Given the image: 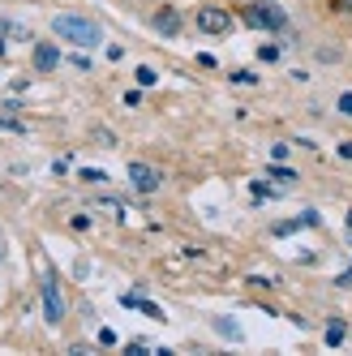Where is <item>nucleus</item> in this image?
<instances>
[{
  "label": "nucleus",
  "mask_w": 352,
  "mask_h": 356,
  "mask_svg": "<svg viewBox=\"0 0 352 356\" xmlns=\"http://www.w3.org/2000/svg\"><path fill=\"white\" fill-rule=\"evenodd\" d=\"M232 82H237V86H254V82H258V73H249V69H237V73H232Z\"/></svg>",
  "instance_id": "nucleus-15"
},
{
  "label": "nucleus",
  "mask_w": 352,
  "mask_h": 356,
  "mask_svg": "<svg viewBox=\"0 0 352 356\" xmlns=\"http://www.w3.org/2000/svg\"><path fill=\"white\" fill-rule=\"evenodd\" d=\"M339 112H344V116H352V90H344V95H339Z\"/></svg>",
  "instance_id": "nucleus-18"
},
{
  "label": "nucleus",
  "mask_w": 352,
  "mask_h": 356,
  "mask_svg": "<svg viewBox=\"0 0 352 356\" xmlns=\"http://www.w3.org/2000/svg\"><path fill=\"white\" fill-rule=\"evenodd\" d=\"M52 31H56V39L78 43V47L104 43V26H99L95 17H82V13H61V17H52Z\"/></svg>",
  "instance_id": "nucleus-1"
},
{
  "label": "nucleus",
  "mask_w": 352,
  "mask_h": 356,
  "mask_svg": "<svg viewBox=\"0 0 352 356\" xmlns=\"http://www.w3.org/2000/svg\"><path fill=\"white\" fill-rule=\"evenodd\" d=\"M348 227H352V215H348Z\"/></svg>",
  "instance_id": "nucleus-24"
},
{
  "label": "nucleus",
  "mask_w": 352,
  "mask_h": 356,
  "mask_svg": "<svg viewBox=\"0 0 352 356\" xmlns=\"http://www.w3.org/2000/svg\"><path fill=\"white\" fill-rule=\"evenodd\" d=\"M193 26L202 31V35H228L232 31V13L219 9V5H202V9L193 13Z\"/></svg>",
  "instance_id": "nucleus-3"
},
{
  "label": "nucleus",
  "mask_w": 352,
  "mask_h": 356,
  "mask_svg": "<svg viewBox=\"0 0 352 356\" xmlns=\"http://www.w3.org/2000/svg\"><path fill=\"white\" fill-rule=\"evenodd\" d=\"M258 60L275 65V60H280V47H275V43H262V47H258Z\"/></svg>",
  "instance_id": "nucleus-14"
},
{
  "label": "nucleus",
  "mask_w": 352,
  "mask_h": 356,
  "mask_svg": "<svg viewBox=\"0 0 352 356\" xmlns=\"http://www.w3.org/2000/svg\"><path fill=\"white\" fill-rule=\"evenodd\" d=\"M5 52H9V43H5V39H0V56H5Z\"/></svg>",
  "instance_id": "nucleus-23"
},
{
  "label": "nucleus",
  "mask_w": 352,
  "mask_h": 356,
  "mask_svg": "<svg viewBox=\"0 0 352 356\" xmlns=\"http://www.w3.org/2000/svg\"><path fill=\"white\" fill-rule=\"evenodd\" d=\"M61 65V47L56 43H35V69L39 73H52Z\"/></svg>",
  "instance_id": "nucleus-7"
},
{
  "label": "nucleus",
  "mask_w": 352,
  "mask_h": 356,
  "mask_svg": "<svg viewBox=\"0 0 352 356\" xmlns=\"http://www.w3.org/2000/svg\"><path fill=\"white\" fill-rule=\"evenodd\" d=\"M78 181H82V185H108V172H104V168H82Z\"/></svg>",
  "instance_id": "nucleus-12"
},
{
  "label": "nucleus",
  "mask_w": 352,
  "mask_h": 356,
  "mask_svg": "<svg viewBox=\"0 0 352 356\" xmlns=\"http://www.w3.org/2000/svg\"><path fill=\"white\" fill-rule=\"evenodd\" d=\"M129 185H134L138 193H155V189L163 185V172L150 168V163H142V159H134V163H129Z\"/></svg>",
  "instance_id": "nucleus-5"
},
{
  "label": "nucleus",
  "mask_w": 352,
  "mask_h": 356,
  "mask_svg": "<svg viewBox=\"0 0 352 356\" xmlns=\"http://www.w3.org/2000/svg\"><path fill=\"white\" fill-rule=\"evenodd\" d=\"M0 129H9V134H22V124H17V120H5V116H0Z\"/></svg>",
  "instance_id": "nucleus-21"
},
{
  "label": "nucleus",
  "mask_w": 352,
  "mask_h": 356,
  "mask_svg": "<svg viewBox=\"0 0 352 356\" xmlns=\"http://www.w3.org/2000/svg\"><path fill=\"white\" fill-rule=\"evenodd\" d=\"M215 330H219L223 339H232V343H241V339H245V330H241L232 318H215Z\"/></svg>",
  "instance_id": "nucleus-10"
},
{
  "label": "nucleus",
  "mask_w": 352,
  "mask_h": 356,
  "mask_svg": "<svg viewBox=\"0 0 352 356\" xmlns=\"http://www.w3.org/2000/svg\"><path fill=\"white\" fill-rule=\"evenodd\" d=\"M266 176H271V181H280V185H296V181H301V176H296L292 168H284V163H271Z\"/></svg>",
  "instance_id": "nucleus-11"
},
{
  "label": "nucleus",
  "mask_w": 352,
  "mask_h": 356,
  "mask_svg": "<svg viewBox=\"0 0 352 356\" xmlns=\"http://www.w3.org/2000/svg\"><path fill=\"white\" fill-rule=\"evenodd\" d=\"M125 352H129V356H146V352H150V348H146V343H142V339H134V343H129V348H125Z\"/></svg>",
  "instance_id": "nucleus-20"
},
{
  "label": "nucleus",
  "mask_w": 352,
  "mask_h": 356,
  "mask_svg": "<svg viewBox=\"0 0 352 356\" xmlns=\"http://www.w3.org/2000/svg\"><path fill=\"white\" fill-rule=\"evenodd\" d=\"M326 9L339 13V17H348V13H352V0H326Z\"/></svg>",
  "instance_id": "nucleus-16"
},
{
  "label": "nucleus",
  "mask_w": 352,
  "mask_h": 356,
  "mask_svg": "<svg viewBox=\"0 0 352 356\" xmlns=\"http://www.w3.org/2000/svg\"><path fill=\"white\" fill-rule=\"evenodd\" d=\"M134 78H138V86H155V82H159V73L150 69V65H138V73H134Z\"/></svg>",
  "instance_id": "nucleus-13"
},
{
  "label": "nucleus",
  "mask_w": 352,
  "mask_h": 356,
  "mask_svg": "<svg viewBox=\"0 0 352 356\" xmlns=\"http://www.w3.org/2000/svg\"><path fill=\"white\" fill-rule=\"evenodd\" d=\"M99 343L112 348V343H116V330H108V326H104V330H99Z\"/></svg>",
  "instance_id": "nucleus-19"
},
{
  "label": "nucleus",
  "mask_w": 352,
  "mask_h": 356,
  "mask_svg": "<svg viewBox=\"0 0 352 356\" xmlns=\"http://www.w3.org/2000/svg\"><path fill=\"white\" fill-rule=\"evenodd\" d=\"M271 159L284 163V159H288V142H275V146H271Z\"/></svg>",
  "instance_id": "nucleus-17"
},
{
  "label": "nucleus",
  "mask_w": 352,
  "mask_h": 356,
  "mask_svg": "<svg viewBox=\"0 0 352 356\" xmlns=\"http://www.w3.org/2000/svg\"><path fill=\"white\" fill-rule=\"evenodd\" d=\"M301 227H318V215H314V211H305L301 219H284V223H275V236H292V232H301Z\"/></svg>",
  "instance_id": "nucleus-8"
},
{
  "label": "nucleus",
  "mask_w": 352,
  "mask_h": 356,
  "mask_svg": "<svg viewBox=\"0 0 352 356\" xmlns=\"http://www.w3.org/2000/svg\"><path fill=\"white\" fill-rule=\"evenodd\" d=\"M241 17H245V26L266 31V35L288 31V9H280L275 0H249V5H241Z\"/></svg>",
  "instance_id": "nucleus-2"
},
{
  "label": "nucleus",
  "mask_w": 352,
  "mask_h": 356,
  "mask_svg": "<svg viewBox=\"0 0 352 356\" xmlns=\"http://www.w3.org/2000/svg\"><path fill=\"white\" fill-rule=\"evenodd\" d=\"M322 339H326V348H339V343L348 339V322H344V318H331V326H326Z\"/></svg>",
  "instance_id": "nucleus-9"
},
{
  "label": "nucleus",
  "mask_w": 352,
  "mask_h": 356,
  "mask_svg": "<svg viewBox=\"0 0 352 356\" xmlns=\"http://www.w3.org/2000/svg\"><path fill=\"white\" fill-rule=\"evenodd\" d=\"M339 159H352V142H339Z\"/></svg>",
  "instance_id": "nucleus-22"
},
{
  "label": "nucleus",
  "mask_w": 352,
  "mask_h": 356,
  "mask_svg": "<svg viewBox=\"0 0 352 356\" xmlns=\"http://www.w3.org/2000/svg\"><path fill=\"white\" fill-rule=\"evenodd\" d=\"M150 22H155V31L159 35H181V26H185V22H181V13H176L172 5H163V9H155V17H150Z\"/></svg>",
  "instance_id": "nucleus-6"
},
{
  "label": "nucleus",
  "mask_w": 352,
  "mask_h": 356,
  "mask_svg": "<svg viewBox=\"0 0 352 356\" xmlns=\"http://www.w3.org/2000/svg\"><path fill=\"white\" fill-rule=\"evenodd\" d=\"M43 318H47V326H56V322H65V296H61V284H56V275L47 270L43 275Z\"/></svg>",
  "instance_id": "nucleus-4"
}]
</instances>
